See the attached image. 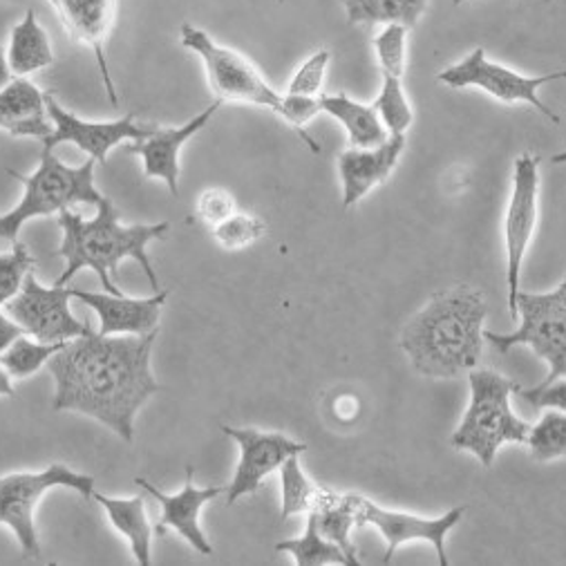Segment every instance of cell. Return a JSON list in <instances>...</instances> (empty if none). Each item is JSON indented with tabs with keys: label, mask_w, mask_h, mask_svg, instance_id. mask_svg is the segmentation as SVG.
<instances>
[{
	"label": "cell",
	"mask_w": 566,
	"mask_h": 566,
	"mask_svg": "<svg viewBox=\"0 0 566 566\" xmlns=\"http://www.w3.org/2000/svg\"><path fill=\"white\" fill-rule=\"evenodd\" d=\"M157 334L104 336L90 329L67 340L48 363L54 379L52 408L99 421L130 443L137 412L159 390L150 369Z\"/></svg>",
	"instance_id": "6da1fadb"
},
{
	"label": "cell",
	"mask_w": 566,
	"mask_h": 566,
	"mask_svg": "<svg viewBox=\"0 0 566 566\" xmlns=\"http://www.w3.org/2000/svg\"><path fill=\"white\" fill-rule=\"evenodd\" d=\"M484 321V294L457 285L432 294L428 305L406 325L401 347L419 374L457 379L480 363Z\"/></svg>",
	"instance_id": "7a4b0ae2"
},
{
	"label": "cell",
	"mask_w": 566,
	"mask_h": 566,
	"mask_svg": "<svg viewBox=\"0 0 566 566\" xmlns=\"http://www.w3.org/2000/svg\"><path fill=\"white\" fill-rule=\"evenodd\" d=\"M59 227L63 231L59 258L65 260V269L54 285H67L81 269H92L99 275L108 294L122 296L115 275L124 260H135L142 264L153 292H159V277L153 269L146 247L168 233V222L124 227L115 205L104 196L97 205V216L92 220L81 218V213L72 209H65L59 213Z\"/></svg>",
	"instance_id": "3957f363"
},
{
	"label": "cell",
	"mask_w": 566,
	"mask_h": 566,
	"mask_svg": "<svg viewBox=\"0 0 566 566\" xmlns=\"http://www.w3.org/2000/svg\"><path fill=\"white\" fill-rule=\"evenodd\" d=\"M468 381L470 406L450 443L459 452H473L482 465L491 468L504 443H526L531 426L511 410V395L520 392L517 384L491 369L470 371Z\"/></svg>",
	"instance_id": "277c9868"
},
{
	"label": "cell",
	"mask_w": 566,
	"mask_h": 566,
	"mask_svg": "<svg viewBox=\"0 0 566 566\" xmlns=\"http://www.w3.org/2000/svg\"><path fill=\"white\" fill-rule=\"evenodd\" d=\"M94 166H97V161L90 159L76 168H70L52 150L43 148L41 164L32 175L10 170L17 179H21L25 193L12 211L0 216V240L17 242L21 229L30 220L61 213L74 205L97 207L104 196L94 186Z\"/></svg>",
	"instance_id": "5b68a950"
},
{
	"label": "cell",
	"mask_w": 566,
	"mask_h": 566,
	"mask_svg": "<svg viewBox=\"0 0 566 566\" xmlns=\"http://www.w3.org/2000/svg\"><path fill=\"white\" fill-rule=\"evenodd\" d=\"M179 43L202 59L211 92L218 102L266 108L290 126L285 94H277L266 83L249 56L216 43L211 34L191 23H184L179 28Z\"/></svg>",
	"instance_id": "8992f818"
},
{
	"label": "cell",
	"mask_w": 566,
	"mask_h": 566,
	"mask_svg": "<svg viewBox=\"0 0 566 566\" xmlns=\"http://www.w3.org/2000/svg\"><path fill=\"white\" fill-rule=\"evenodd\" d=\"M520 327L513 334L484 332V340L500 354H509L517 345L531 347L548 363V376L539 386H548L566 376V277L548 294H524L515 298Z\"/></svg>",
	"instance_id": "52a82bcc"
},
{
	"label": "cell",
	"mask_w": 566,
	"mask_h": 566,
	"mask_svg": "<svg viewBox=\"0 0 566 566\" xmlns=\"http://www.w3.org/2000/svg\"><path fill=\"white\" fill-rule=\"evenodd\" d=\"M72 489L81 497H92L94 478L70 470L65 463H52L39 473H12L0 478V524L8 526L28 557L41 555L34 513L39 502L52 489Z\"/></svg>",
	"instance_id": "ba28073f"
},
{
	"label": "cell",
	"mask_w": 566,
	"mask_h": 566,
	"mask_svg": "<svg viewBox=\"0 0 566 566\" xmlns=\"http://www.w3.org/2000/svg\"><path fill=\"white\" fill-rule=\"evenodd\" d=\"M437 78L454 90L480 87L482 92L491 94L493 99L502 104H531L546 119H551L553 124H559V117L551 108H546V104L537 97V90L544 87L546 83L564 81L566 70L548 72L542 76H524L500 63L489 61L484 48H478L473 54H468L457 65H450L443 72H439Z\"/></svg>",
	"instance_id": "9c48e42d"
},
{
	"label": "cell",
	"mask_w": 566,
	"mask_h": 566,
	"mask_svg": "<svg viewBox=\"0 0 566 566\" xmlns=\"http://www.w3.org/2000/svg\"><path fill=\"white\" fill-rule=\"evenodd\" d=\"M70 298V287H43L32 271L28 273L21 292L6 305V310L28 336L43 343H67L92 329L72 314Z\"/></svg>",
	"instance_id": "30bf717a"
},
{
	"label": "cell",
	"mask_w": 566,
	"mask_h": 566,
	"mask_svg": "<svg viewBox=\"0 0 566 566\" xmlns=\"http://www.w3.org/2000/svg\"><path fill=\"white\" fill-rule=\"evenodd\" d=\"M537 198H539V159L531 155H522L513 168V191H511V200L504 218L509 312L513 321H517L515 298L520 292L522 262L537 224Z\"/></svg>",
	"instance_id": "8fae6325"
},
{
	"label": "cell",
	"mask_w": 566,
	"mask_h": 566,
	"mask_svg": "<svg viewBox=\"0 0 566 566\" xmlns=\"http://www.w3.org/2000/svg\"><path fill=\"white\" fill-rule=\"evenodd\" d=\"M48 115L54 126L52 135L43 139L45 150H54L61 144H74L87 153L97 164H106L113 148L124 142H142L155 133V124H139L135 115H126L115 122H85L74 113H67L52 94H45Z\"/></svg>",
	"instance_id": "7c38bea8"
},
{
	"label": "cell",
	"mask_w": 566,
	"mask_h": 566,
	"mask_svg": "<svg viewBox=\"0 0 566 566\" xmlns=\"http://www.w3.org/2000/svg\"><path fill=\"white\" fill-rule=\"evenodd\" d=\"M222 432L231 437L240 448V461L233 482L227 489V502L235 504L244 495L258 493L264 478H269L292 454H303L305 443L294 441L282 432H262L255 428L222 426Z\"/></svg>",
	"instance_id": "4fadbf2b"
},
{
	"label": "cell",
	"mask_w": 566,
	"mask_h": 566,
	"mask_svg": "<svg viewBox=\"0 0 566 566\" xmlns=\"http://www.w3.org/2000/svg\"><path fill=\"white\" fill-rule=\"evenodd\" d=\"M465 506H454L441 517H419L401 511H386L374 502L360 497L358 502V528L376 526L386 539V557L384 564H390L395 553L408 542H430L437 551L439 564L448 566L450 559L446 555V535L463 520Z\"/></svg>",
	"instance_id": "5bb4252c"
},
{
	"label": "cell",
	"mask_w": 566,
	"mask_h": 566,
	"mask_svg": "<svg viewBox=\"0 0 566 566\" xmlns=\"http://www.w3.org/2000/svg\"><path fill=\"white\" fill-rule=\"evenodd\" d=\"M48 3L56 10L72 41L92 50L94 59H97L111 104L117 106V87L113 83L106 59V45L117 21V0H48Z\"/></svg>",
	"instance_id": "9a60e30c"
},
{
	"label": "cell",
	"mask_w": 566,
	"mask_h": 566,
	"mask_svg": "<svg viewBox=\"0 0 566 566\" xmlns=\"http://www.w3.org/2000/svg\"><path fill=\"white\" fill-rule=\"evenodd\" d=\"M135 484L146 495H150L161 509V517L155 526L157 535H164L168 528H172L179 537H184L198 553L213 555V546H211L209 537L205 535V531L200 526V515H202V509L209 502H213L218 495L224 493L222 486L198 489L196 482H193V468L191 465H186V484L177 495H166L157 486H153L150 482H146L142 478H137Z\"/></svg>",
	"instance_id": "2e32d148"
},
{
	"label": "cell",
	"mask_w": 566,
	"mask_h": 566,
	"mask_svg": "<svg viewBox=\"0 0 566 566\" xmlns=\"http://www.w3.org/2000/svg\"><path fill=\"white\" fill-rule=\"evenodd\" d=\"M168 292H155L148 298H130L115 294H94L72 290V298L87 305L99 318V334L104 336H144L159 329L161 307L168 301Z\"/></svg>",
	"instance_id": "e0dca14e"
},
{
	"label": "cell",
	"mask_w": 566,
	"mask_h": 566,
	"mask_svg": "<svg viewBox=\"0 0 566 566\" xmlns=\"http://www.w3.org/2000/svg\"><path fill=\"white\" fill-rule=\"evenodd\" d=\"M222 102H213L209 108H205L200 115H196L191 122L177 128H155V133L142 142H135L128 150L139 155L144 161V175L161 179L172 198L179 196V153L188 139H193L200 130L209 126V122L216 117V113L222 108Z\"/></svg>",
	"instance_id": "ac0fdd59"
},
{
	"label": "cell",
	"mask_w": 566,
	"mask_h": 566,
	"mask_svg": "<svg viewBox=\"0 0 566 566\" xmlns=\"http://www.w3.org/2000/svg\"><path fill=\"white\" fill-rule=\"evenodd\" d=\"M406 150V135H390L376 148H347L338 155V172L343 179V207L358 205L376 186H381L399 164Z\"/></svg>",
	"instance_id": "d6986e66"
},
{
	"label": "cell",
	"mask_w": 566,
	"mask_h": 566,
	"mask_svg": "<svg viewBox=\"0 0 566 566\" xmlns=\"http://www.w3.org/2000/svg\"><path fill=\"white\" fill-rule=\"evenodd\" d=\"M0 130L12 137H34L41 142L54 130L45 94L25 76L12 78L0 90Z\"/></svg>",
	"instance_id": "ffe728a7"
},
{
	"label": "cell",
	"mask_w": 566,
	"mask_h": 566,
	"mask_svg": "<svg viewBox=\"0 0 566 566\" xmlns=\"http://www.w3.org/2000/svg\"><path fill=\"white\" fill-rule=\"evenodd\" d=\"M321 108L347 130L352 148H376L390 139L388 128L371 106L349 99L345 92L321 94Z\"/></svg>",
	"instance_id": "44dd1931"
},
{
	"label": "cell",
	"mask_w": 566,
	"mask_h": 566,
	"mask_svg": "<svg viewBox=\"0 0 566 566\" xmlns=\"http://www.w3.org/2000/svg\"><path fill=\"white\" fill-rule=\"evenodd\" d=\"M92 500L99 502L106 511L111 524L119 535H124L133 548L135 562L139 566H150V544H153V526L146 515L144 497H108L94 491Z\"/></svg>",
	"instance_id": "7402d4cb"
},
{
	"label": "cell",
	"mask_w": 566,
	"mask_h": 566,
	"mask_svg": "<svg viewBox=\"0 0 566 566\" xmlns=\"http://www.w3.org/2000/svg\"><path fill=\"white\" fill-rule=\"evenodd\" d=\"M8 63H10V70L17 72V76H28L54 63L50 36L36 21L34 10H28L25 19L12 30Z\"/></svg>",
	"instance_id": "603a6c76"
},
{
	"label": "cell",
	"mask_w": 566,
	"mask_h": 566,
	"mask_svg": "<svg viewBox=\"0 0 566 566\" xmlns=\"http://www.w3.org/2000/svg\"><path fill=\"white\" fill-rule=\"evenodd\" d=\"M358 502L360 495H336L325 491L318 506L314 509L321 533L343 548L352 566H360L358 551L352 539L354 526L358 528Z\"/></svg>",
	"instance_id": "cb8c5ba5"
},
{
	"label": "cell",
	"mask_w": 566,
	"mask_h": 566,
	"mask_svg": "<svg viewBox=\"0 0 566 566\" xmlns=\"http://www.w3.org/2000/svg\"><path fill=\"white\" fill-rule=\"evenodd\" d=\"M352 25H403L412 30L428 0H340Z\"/></svg>",
	"instance_id": "d4e9b609"
},
{
	"label": "cell",
	"mask_w": 566,
	"mask_h": 566,
	"mask_svg": "<svg viewBox=\"0 0 566 566\" xmlns=\"http://www.w3.org/2000/svg\"><path fill=\"white\" fill-rule=\"evenodd\" d=\"M275 551L280 553H290L298 566H327V564H338V566H352L343 548L334 542H329L321 528H318V517L314 511L307 513V531L303 537L296 539H285L277 542Z\"/></svg>",
	"instance_id": "484cf974"
},
{
	"label": "cell",
	"mask_w": 566,
	"mask_h": 566,
	"mask_svg": "<svg viewBox=\"0 0 566 566\" xmlns=\"http://www.w3.org/2000/svg\"><path fill=\"white\" fill-rule=\"evenodd\" d=\"M280 484H282V509H280L282 520L314 511L321 497L325 495V489H318L305 475L298 454H292L290 459H285V463L280 465Z\"/></svg>",
	"instance_id": "4316f807"
},
{
	"label": "cell",
	"mask_w": 566,
	"mask_h": 566,
	"mask_svg": "<svg viewBox=\"0 0 566 566\" xmlns=\"http://www.w3.org/2000/svg\"><path fill=\"white\" fill-rule=\"evenodd\" d=\"M65 343H43L28 334L17 338L3 354H0V365L8 369L12 379H30L50 358L63 349Z\"/></svg>",
	"instance_id": "83f0119b"
},
{
	"label": "cell",
	"mask_w": 566,
	"mask_h": 566,
	"mask_svg": "<svg viewBox=\"0 0 566 566\" xmlns=\"http://www.w3.org/2000/svg\"><path fill=\"white\" fill-rule=\"evenodd\" d=\"M371 108L379 115L384 126L390 135H406V130L412 126V108L408 102V94L403 90V81L392 74H384V85L379 97L374 99Z\"/></svg>",
	"instance_id": "f1b7e54d"
},
{
	"label": "cell",
	"mask_w": 566,
	"mask_h": 566,
	"mask_svg": "<svg viewBox=\"0 0 566 566\" xmlns=\"http://www.w3.org/2000/svg\"><path fill=\"white\" fill-rule=\"evenodd\" d=\"M526 443L535 461H553L566 457V415L553 412L548 408L537 426L528 430Z\"/></svg>",
	"instance_id": "f546056e"
},
{
	"label": "cell",
	"mask_w": 566,
	"mask_h": 566,
	"mask_svg": "<svg viewBox=\"0 0 566 566\" xmlns=\"http://www.w3.org/2000/svg\"><path fill=\"white\" fill-rule=\"evenodd\" d=\"M266 224L262 218L253 213H233L218 227H213L216 242L227 251H242L251 244H255L260 238H264Z\"/></svg>",
	"instance_id": "4dcf8cb0"
},
{
	"label": "cell",
	"mask_w": 566,
	"mask_h": 566,
	"mask_svg": "<svg viewBox=\"0 0 566 566\" xmlns=\"http://www.w3.org/2000/svg\"><path fill=\"white\" fill-rule=\"evenodd\" d=\"M14 249L0 255V307H6L23 287L28 273H32L36 258L21 242H12Z\"/></svg>",
	"instance_id": "1f68e13d"
},
{
	"label": "cell",
	"mask_w": 566,
	"mask_h": 566,
	"mask_svg": "<svg viewBox=\"0 0 566 566\" xmlns=\"http://www.w3.org/2000/svg\"><path fill=\"white\" fill-rule=\"evenodd\" d=\"M374 52L379 59V67L384 74H392L403 78L406 61H408V28L403 25H386L384 32L374 39Z\"/></svg>",
	"instance_id": "d6a6232c"
},
{
	"label": "cell",
	"mask_w": 566,
	"mask_h": 566,
	"mask_svg": "<svg viewBox=\"0 0 566 566\" xmlns=\"http://www.w3.org/2000/svg\"><path fill=\"white\" fill-rule=\"evenodd\" d=\"M329 50L314 52L292 76L285 94H296V97H321L325 72L329 65Z\"/></svg>",
	"instance_id": "836d02e7"
},
{
	"label": "cell",
	"mask_w": 566,
	"mask_h": 566,
	"mask_svg": "<svg viewBox=\"0 0 566 566\" xmlns=\"http://www.w3.org/2000/svg\"><path fill=\"white\" fill-rule=\"evenodd\" d=\"M196 211H198V218L213 229L235 213V200L229 191H224V188H207V191L198 198Z\"/></svg>",
	"instance_id": "e575fe53"
},
{
	"label": "cell",
	"mask_w": 566,
	"mask_h": 566,
	"mask_svg": "<svg viewBox=\"0 0 566 566\" xmlns=\"http://www.w3.org/2000/svg\"><path fill=\"white\" fill-rule=\"evenodd\" d=\"M522 399L533 408H551L566 412V379H555L548 386H537L531 390H520Z\"/></svg>",
	"instance_id": "d590c367"
},
{
	"label": "cell",
	"mask_w": 566,
	"mask_h": 566,
	"mask_svg": "<svg viewBox=\"0 0 566 566\" xmlns=\"http://www.w3.org/2000/svg\"><path fill=\"white\" fill-rule=\"evenodd\" d=\"M23 334L25 329L10 314H0V354H3Z\"/></svg>",
	"instance_id": "8d00e7d4"
},
{
	"label": "cell",
	"mask_w": 566,
	"mask_h": 566,
	"mask_svg": "<svg viewBox=\"0 0 566 566\" xmlns=\"http://www.w3.org/2000/svg\"><path fill=\"white\" fill-rule=\"evenodd\" d=\"M14 379L8 374V369L0 365V397H14Z\"/></svg>",
	"instance_id": "74e56055"
},
{
	"label": "cell",
	"mask_w": 566,
	"mask_h": 566,
	"mask_svg": "<svg viewBox=\"0 0 566 566\" xmlns=\"http://www.w3.org/2000/svg\"><path fill=\"white\" fill-rule=\"evenodd\" d=\"M12 81V70L8 63V52L0 48V90H3Z\"/></svg>",
	"instance_id": "f35d334b"
},
{
	"label": "cell",
	"mask_w": 566,
	"mask_h": 566,
	"mask_svg": "<svg viewBox=\"0 0 566 566\" xmlns=\"http://www.w3.org/2000/svg\"><path fill=\"white\" fill-rule=\"evenodd\" d=\"M553 164H566V150L564 153H557V155H553V159H551Z\"/></svg>",
	"instance_id": "ab89813d"
},
{
	"label": "cell",
	"mask_w": 566,
	"mask_h": 566,
	"mask_svg": "<svg viewBox=\"0 0 566 566\" xmlns=\"http://www.w3.org/2000/svg\"><path fill=\"white\" fill-rule=\"evenodd\" d=\"M452 3H454V6H461V3H468V0H452ZM546 3H548V0H546Z\"/></svg>",
	"instance_id": "60d3db41"
},
{
	"label": "cell",
	"mask_w": 566,
	"mask_h": 566,
	"mask_svg": "<svg viewBox=\"0 0 566 566\" xmlns=\"http://www.w3.org/2000/svg\"><path fill=\"white\" fill-rule=\"evenodd\" d=\"M277 3H282V0H277Z\"/></svg>",
	"instance_id": "b9f144b4"
}]
</instances>
